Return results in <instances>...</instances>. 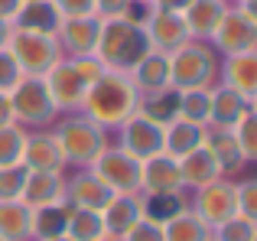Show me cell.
<instances>
[{
  "mask_svg": "<svg viewBox=\"0 0 257 241\" xmlns=\"http://www.w3.org/2000/svg\"><path fill=\"white\" fill-rule=\"evenodd\" d=\"M140 104V91L134 85V78L127 72H111L104 69L85 91V101H82V114L88 120H94L98 127H104L107 134L117 131L127 117L137 111Z\"/></svg>",
  "mask_w": 257,
  "mask_h": 241,
  "instance_id": "6da1fadb",
  "label": "cell"
},
{
  "mask_svg": "<svg viewBox=\"0 0 257 241\" xmlns=\"http://www.w3.org/2000/svg\"><path fill=\"white\" fill-rule=\"evenodd\" d=\"M150 52V39L144 33L137 13L127 17H107L101 20L98 30V46H94V59L111 72H127L131 75L134 65Z\"/></svg>",
  "mask_w": 257,
  "mask_h": 241,
  "instance_id": "7a4b0ae2",
  "label": "cell"
},
{
  "mask_svg": "<svg viewBox=\"0 0 257 241\" xmlns=\"http://www.w3.org/2000/svg\"><path fill=\"white\" fill-rule=\"evenodd\" d=\"M104 72V65L98 62L94 56H82V59H69L62 56L46 75V85H49V95L56 101V108L62 114H72V111L82 108L85 91L94 78Z\"/></svg>",
  "mask_w": 257,
  "mask_h": 241,
  "instance_id": "3957f363",
  "label": "cell"
},
{
  "mask_svg": "<svg viewBox=\"0 0 257 241\" xmlns=\"http://www.w3.org/2000/svg\"><path fill=\"white\" fill-rule=\"evenodd\" d=\"M52 134H56L59 147H62L65 166H72V170H75V166H78V170L88 166L107 144H111L104 127H98L94 120H88L82 111L59 114V120L52 124Z\"/></svg>",
  "mask_w": 257,
  "mask_h": 241,
  "instance_id": "277c9868",
  "label": "cell"
},
{
  "mask_svg": "<svg viewBox=\"0 0 257 241\" xmlns=\"http://www.w3.org/2000/svg\"><path fill=\"white\" fill-rule=\"evenodd\" d=\"M218 62L221 56L202 39H189L170 52V85L173 88H212L218 82Z\"/></svg>",
  "mask_w": 257,
  "mask_h": 241,
  "instance_id": "5b68a950",
  "label": "cell"
},
{
  "mask_svg": "<svg viewBox=\"0 0 257 241\" xmlns=\"http://www.w3.org/2000/svg\"><path fill=\"white\" fill-rule=\"evenodd\" d=\"M7 95H10V108H13V124H20L23 131L52 127L59 120V114H62V111L56 108V101H52V95H49L46 78L23 75L17 82V88H10Z\"/></svg>",
  "mask_w": 257,
  "mask_h": 241,
  "instance_id": "8992f818",
  "label": "cell"
},
{
  "mask_svg": "<svg viewBox=\"0 0 257 241\" xmlns=\"http://www.w3.org/2000/svg\"><path fill=\"white\" fill-rule=\"evenodd\" d=\"M10 56L17 59L20 72L33 78H46L49 69L62 59V49H59V39L52 33H39V30H26V26H13L10 36Z\"/></svg>",
  "mask_w": 257,
  "mask_h": 241,
  "instance_id": "52a82bcc",
  "label": "cell"
},
{
  "mask_svg": "<svg viewBox=\"0 0 257 241\" xmlns=\"http://www.w3.org/2000/svg\"><path fill=\"white\" fill-rule=\"evenodd\" d=\"M234 186H238V179L221 176V179H215V183H208V186L192 189V196L186 199V205L208 225V228H215V225L228 222L231 215H238V196H234Z\"/></svg>",
  "mask_w": 257,
  "mask_h": 241,
  "instance_id": "ba28073f",
  "label": "cell"
},
{
  "mask_svg": "<svg viewBox=\"0 0 257 241\" xmlns=\"http://www.w3.org/2000/svg\"><path fill=\"white\" fill-rule=\"evenodd\" d=\"M88 170L107 183L114 192H140V160L131 157L124 147L107 144L98 157L88 163Z\"/></svg>",
  "mask_w": 257,
  "mask_h": 241,
  "instance_id": "9c48e42d",
  "label": "cell"
},
{
  "mask_svg": "<svg viewBox=\"0 0 257 241\" xmlns=\"http://www.w3.org/2000/svg\"><path fill=\"white\" fill-rule=\"evenodd\" d=\"M218 56H238V52H257V20L244 17L241 10H234L228 0V10L221 17V23L215 26L212 39H208Z\"/></svg>",
  "mask_w": 257,
  "mask_h": 241,
  "instance_id": "30bf717a",
  "label": "cell"
},
{
  "mask_svg": "<svg viewBox=\"0 0 257 241\" xmlns=\"http://www.w3.org/2000/svg\"><path fill=\"white\" fill-rule=\"evenodd\" d=\"M140 23H144V33H147V39H150V49L166 52V56L192 39V36H189V30H186L182 13H170V10L147 7L144 17H140Z\"/></svg>",
  "mask_w": 257,
  "mask_h": 241,
  "instance_id": "8fae6325",
  "label": "cell"
},
{
  "mask_svg": "<svg viewBox=\"0 0 257 241\" xmlns=\"http://www.w3.org/2000/svg\"><path fill=\"white\" fill-rule=\"evenodd\" d=\"M166 192H186L179 160L170 153H153L140 160V196H166Z\"/></svg>",
  "mask_w": 257,
  "mask_h": 241,
  "instance_id": "7c38bea8",
  "label": "cell"
},
{
  "mask_svg": "<svg viewBox=\"0 0 257 241\" xmlns=\"http://www.w3.org/2000/svg\"><path fill=\"white\" fill-rule=\"evenodd\" d=\"M114 196H117V192H114L107 183H101V179L94 176V173L88 170V166H82V170H75L72 176L65 173V202H69L72 209L104 212V205L111 202Z\"/></svg>",
  "mask_w": 257,
  "mask_h": 241,
  "instance_id": "4fadbf2b",
  "label": "cell"
},
{
  "mask_svg": "<svg viewBox=\"0 0 257 241\" xmlns=\"http://www.w3.org/2000/svg\"><path fill=\"white\" fill-rule=\"evenodd\" d=\"M117 147H124V150L131 153V157H137V160H147V157H153V153H163V127L134 111V114L117 127Z\"/></svg>",
  "mask_w": 257,
  "mask_h": 241,
  "instance_id": "5bb4252c",
  "label": "cell"
},
{
  "mask_svg": "<svg viewBox=\"0 0 257 241\" xmlns=\"http://www.w3.org/2000/svg\"><path fill=\"white\" fill-rule=\"evenodd\" d=\"M98 30H101V20L94 17V13H88V17H62V23H59V30H56L62 56H69V59L94 56Z\"/></svg>",
  "mask_w": 257,
  "mask_h": 241,
  "instance_id": "9a60e30c",
  "label": "cell"
},
{
  "mask_svg": "<svg viewBox=\"0 0 257 241\" xmlns=\"http://www.w3.org/2000/svg\"><path fill=\"white\" fill-rule=\"evenodd\" d=\"M23 166L33 173H65V157L59 147L52 127L43 131H26V144H23Z\"/></svg>",
  "mask_w": 257,
  "mask_h": 241,
  "instance_id": "2e32d148",
  "label": "cell"
},
{
  "mask_svg": "<svg viewBox=\"0 0 257 241\" xmlns=\"http://www.w3.org/2000/svg\"><path fill=\"white\" fill-rule=\"evenodd\" d=\"M218 82L244 95L257 104V52H238V56H221L218 62Z\"/></svg>",
  "mask_w": 257,
  "mask_h": 241,
  "instance_id": "e0dca14e",
  "label": "cell"
},
{
  "mask_svg": "<svg viewBox=\"0 0 257 241\" xmlns=\"http://www.w3.org/2000/svg\"><path fill=\"white\" fill-rule=\"evenodd\" d=\"M140 218H144V196L140 192H117L101 212L104 235H111V238H124V231L134 228Z\"/></svg>",
  "mask_w": 257,
  "mask_h": 241,
  "instance_id": "ac0fdd59",
  "label": "cell"
},
{
  "mask_svg": "<svg viewBox=\"0 0 257 241\" xmlns=\"http://www.w3.org/2000/svg\"><path fill=\"white\" fill-rule=\"evenodd\" d=\"M179 173H182V186H186V192L199 189V186H208V183H215V179L225 176L221 163L208 153V147H195L192 153H186V157L179 160Z\"/></svg>",
  "mask_w": 257,
  "mask_h": 241,
  "instance_id": "d6986e66",
  "label": "cell"
},
{
  "mask_svg": "<svg viewBox=\"0 0 257 241\" xmlns=\"http://www.w3.org/2000/svg\"><path fill=\"white\" fill-rule=\"evenodd\" d=\"M225 10H228V0H192V4L182 10L189 36L208 43L212 33H215V26H218L221 17H225Z\"/></svg>",
  "mask_w": 257,
  "mask_h": 241,
  "instance_id": "ffe728a7",
  "label": "cell"
},
{
  "mask_svg": "<svg viewBox=\"0 0 257 241\" xmlns=\"http://www.w3.org/2000/svg\"><path fill=\"white\" fill-rule=\"evenodd\" d=\"M62 199H65V173H33L30 170L20 202H26L30 209H43V205H56Z\"/></svg>",
  "mask_w": 257,
  "mask_h": 241,
  "instance_id": "44dd1931",
  "label": "cell"
},
{
  "mask_svg": "<svg viewBox=\"0 0 257 241\" xmlns=\"http://www.w3.org/2000/svg\"><path fill=\"white\" fill-rule=\"evenodd\" d=\"M134 85H137L140 95H150V91H160V88H170V56L166 52H157L150 49L131 72Z\"/></svg>",
  "mask_w": 257,
  "mask_h": 241,
  "instance_id": "7402d4cb",
  "label": "cell"
},
{
  "mask_svg": "<svg viewBox=\"0 0 257 241\" xmlns=\"http://www.w3.org/2000/svg\"><path fill=\"white\" fill-rule=\"evenodd\" d=\"M202 147H208V153L221 163L225 176H231V173H238V170L247 166L244 157H241V150H238V140H234L231 127H205V140H202Z\"/></svg>",
  "mask_w": 257,
  "mask_h": 241,
  "instance_id": "603a6c76",
  "label": "cell"
},
{
  "mask_svg": "<svg viewBox=\"0 0 257 241\" xmlns=\"http://www.w3.org/2000/svg\"><path fill=\"white\" fill-rule=\"evenodd\" d=\"M254 101H247L244 95H238L234 88L215 82L212 85V124L208 127H231L244 111H251Z\"/></svg>",
  "mask_w": 257,
  "mask_h": 241,
  "instance_id": "cb8c5ba5",
  "label": "cell"
},
{
  "mask_svg": "<svg viewBox=\"0 0 257 241\" xmlns=\"http://www.w3.org/2000/svg\"><path fill=\"white\" fill-rule=\"evenodd\" d=\"M0 238L4 241H33V209L20 199L0 202Z\"/></svg>",
  "mask_w": 257,
  "mask_h": 241,
  "instance_id": "d4e9b609",
  "label": "cell"
},
{
  "mask_svg": "<svg viewBox=\"0 0 257 241\" xmlns=\"http://www.w3.org/2000/svg\"><path fill=\"white\" fill-rule=\"evenodd\" d=\"M202 140H205V127L192 124V120L176 117L173 124L163 127V153H170L176 160H182L186 153H192L195 147H202Z\"/></svg>",
  "mask_w": 257,
  "mask_h": 241,
  "instance_id": "484cf974",
  "label": "cell"
},
{
  "mask_svg": "<svg viewBox=\"0 0 257 241\" xmlns=\"http://www.w3.org/2000/svg\"><path fill=\"white\" fill-rule=\"evenodd\" d=\"M137 114H144L147 120L166 127L179 117V88H160V91H150V95H140V104H137Z\"/></svg>",
  "mask_w": 257,
  "mask_h": 241,
  "instance_id": "4316f807",
  "label": "cell"
},
{
  "mask_svg": "<svg viewBox=\"0 0 257 241\" xmlns=\"http://www.w3.org/2000/svg\"><path fill=\"white\" fill-rule=\"evenodd\" d=\"M72 205L56 202V205H43V209H33V241H46V238H59L65 235V225H69Z\"/></svg>",
  "mask_w": 257,
  "mask_h": 241,
  "instance_id": "83f0119b",
  "label": "cell"
},
{
  "mask_svg": "<svg viewBox=\"0 0 257 241\" xmlns=\"http://www.w3.org/2000/svg\"><path fill=\"white\" fill-rule=\"evenodd\" d=\"M163 235H166V241H208L212 228L186 205L182 212H176L173 218L163 222Z\"/></svg>",
  "mask_w": 257,
  "mask_h": 241,
  "instance_id": "f1b7e54d",
  "label": "cell"
},
{
  "mask_svg": "<svg viewBox=\"0 0 257 241\" xmlns=\"http://www.w3.org/2000/svg\"><path fill=\"white\" fill-rule=\"evenodd\" d=\"M59 23H62V13L56 10V4L52 0H36V4H23L13 26H26V30H39V33H52L56 36Z\"/></svg>",
  "mask_w": 257,
  "mask_h": 241,
  "instance_id": "f546056e",
  "label": "cell"
},
{
  "mask_svg": "<svg viewBox=\"0 0 257 241\" xmlns=\"http://www.w3.org/2000/svg\"><path fill=\"white\" fill-rule=\"evenodd\" d=\"M179 117L199 127L212 124V88H182L179 91Z\"/></svg>",
  "mask_w": 257,
  "mask_h": 241,
  "instance_id": "4dcf8cb0",
  "label": "cell"
},
{
  "mask_svg": "<svg viewBox=\"0 0 257 241\" xmlns=\"http://www.w3.org/2000/svg\"><path fill=\"white\" fill-rule=\"evenodd\" d=\"M65 235L72 241H98L104 235V222H101V212H88V209H72L69 225H65Z\"/></svg>",
  "mask_w": 257,
  "mask_h": 241,
  "instance_id": "1f68e13d",
  "label": "cell"
},
{
  "mask_svg": "<svg viewBox=\"0 0 257 241\" xmlns=\"http://www.w3.org/2000/svg\"><path fill=\"white\" fill-rule=\"evenodd\" d=\"M231 134H234V140H238V150H241V157H244V163L251 166L257 163V111H244L238 120L231 124Z\"/></svg>",
  "mask_w": 257,
  "mask_h": 241,
  "instance_id": "d6a6232c",
  "label": "cell"
},
{
  "mask_svg": "<svg viewBox=\"0 0 257 241\" xmlns=\"http://www.w3.org/2000/svg\"><path fill=\"white\" fill-rule=\"evenodd\" d=\"M186 209V192H166V196H144V215L153 222H166L176 212Z\"/></svg>",
  "mask_w": 257,
  "mask_h": 241,
  "instance_id": "836d02e7",
  "label": "cell"
},
{
  "mask_svg": "<svg viewBox=\"0 0 257 241\" xmlns=\"http://www.w3.org/2000/svg\"><path fill=\"white\" fill-rule=\"evenodd\" d=\"M23 144H26V131L20 124L0 127V166L23 163Z\"/></svg>",
  "mask_w": 257,
  "mask_h": 241,
  "instance_id": "e575fe53",
  "label": "cell"
},
{
  "mask_svg": "<svg viewBox=\"0 0 257 241\" xmlns=\"http://www.w3.org/2000/svg\"><path fill=\"white\" fill-rule=\"evenodd\" d=\"M212 241H257V222L231 215L228 222H221V225L212 228Z\"/></svg>",
  "mask_w": 257,
  "mask_h": 241,
  "instance_id": "d590c367",
  "label": "cell"
},
{
  "mask_svg": "<svg viewBox=\"0 0 257 241\" xmlns=\"http://www.w3.org/2000/svg\"><path fill=\"white\" fill-rule=\"evenodd\" d=\"M26 176H30V170H26L23 163L0 166V202H7V199H20V196H23Z\"/></svg>",
  "mask_w": 257,
  "mask_h": 241,
  "instance_id": "8d00e7d4",
  "label": "cell"
},
{
  "mask_svg": "<svg viewBox=\"0 0 257 241\" xmlns=\"http://www.w3.org/2000/svg\"><path fill=\"white\" fill-rule=\"evenodd\" d=\"M234 196H238V215L257 222V179H238Z\"/></svg>",
  "mask_w": 257,
  "mask_h": 241,
  "instance_id": "74e56055",
  "label": "cell"
},
{
  "mask_svg": "<svg viewBox=\"0 0 257 241\" xmlns=\"http://www.w3.org/2000/svg\"><path fill=\"white\" fill-rule=\"evenodd\" d=\"M117 241H166L163 235V222H153V218H140L134 228H127L124 231V238H117Z\"/></svg>",
  "mask_w": 257,
  "mask_h": 241,
  "instance_id": "f35d334b",
  "label": "cell"
},
{
  "mask_svg": "<svg viewBox=\"0 0 257 241\" xmlns=\"http://www.w3.org/2000/svg\"><path fill=\"white\" fill-rule=\"evenodd\" d=\"M20 78H23V72H20L17 59L10 56V49H4V52H0V91L17 88V82H20Z\"/></svg>",
  "mask_w": 257,
  "mask_h": 241,
  "instance_id": "ab89813d",
  "label": "cell"
},
{
  "mask_svg": "<svg viewBox=\"0 0 257 241\" xmlns=\"http://www.w3.org/2000/svg\"><path fill=\"white\" fill-rule=\"evenodd\" d=\"M134 13V0H94V17L107 20V17H127Z\"/></svg>",
  "mask_w": 257,
  "mask_h": 241,
  "instance_id": "60d3db41",
  "label": "cell"
},
{
  "mask_svg": "<svg viewBox=\"0 0 257 241\" xmlns=\"http://www.w3.org/2000/svg\"><path fill=\"white\" fill-rule=\"evenodd\" d=\"M62 17H88L94 13V0H52Z\"/></svg>",
  "mask_w": 257,
  "mask_h": 241,
  "instance_id": "b9f144b4",
  "label": "cell"
},
{
  "mask_svg": "<svg viewBox=\"0 0 257 241\" xmlns=\"http://www.w3.org/2000/svg\"><path fill=\"white\" fill-rule=\"evenodd\" d=\"M23 4H26V0H0V20H7V23H17Z\"/></svg>",
  "mask_w": 257,
  "mask_h": 241,
  "instance_id": "7bdbcfd3",
  "label": "cell"
},
{
  "mask_svg": "<svg viewBox=\"0 0 257 241\" xmlns=\"http://www.w3.org/2000/svg\"><path fill=\"white\" fill-rule=\"evenodd\" d=\"M189 4H192V0H153L157 10H170V13H182Z\"/></svg>",
  "mask_w": 257,
  "mask_h": 241,
  "instance_id": "ee69618b",
  "label": "cell"
},
{
  "mask_svg": "<svg viewBox=\"0 0 257 241\" xmlns=\"http://www.w3.org/2000/svg\"><path fill=\"white\" fill-rule=\"evenodd\" d=\"M4 124H13V108H10V95L0 91V127Z\"/></svg>",
  "mask_w": 257,
  "mask_h": 241,
  "instance_id": "f6af8a7d",
  "label": "cell"
},
{
  "mask_svg": "<svg viewBox=\"0 0 257 241\" xmlns=\"http://www.w3.org/2000/svg\"><path fill=\"white\" fill-rule=\"evenodd\" d=\"M10 36H13V23H7V20H0V52L10 46Z\"/></svg>",
  "mask_w": 257,
  "mask_h": 241,
  "instance_id": "bcb514c9",
  "label": "cell"
},
{
  "mask_svg": "<svg viewBox=\"0 0 257 241\" xmlns=\"http://www.w3.org/2000/svg\"><path fill=\"white\" fill-rule=\"evenodd\" d=\"M134 7H144L147 10V7H153V0H134Z\"/></svg>",
  "mask_w": 257,
  "mask_h": 241,
  "instance_id": "7dc6e473",
  "label": "cell"
},
{
  "mask_svg": "<svg viewBox=\"0 0 257 241\" xmlns=\"http://www.w3.org/2000/svg\"><path fill=\"white\" fill-rule=\"evenodd\" d=\"M46 241H72L69 235H59V238H46Z\"/></svg>",
  "mask_w": 257,
  "mask_h": 241,
  "instance_id": "c3c4849f",
  "label": "cell"
},
{
  "mask_svg": "<svg viewBox=\"0 0 257 241\" xmlns=\"http://www.w3.org/2000/svg\"><path fill=\"white\" fill-rule=\"evenodd\" d=\"M98 241H117V238H111V235H101Z\"/></svg>",
  "mask_w": 257,
  "mask_h": 241,
  "instance_id": "681fc988",
  "label": "cell"
},
{
  "mask_svg": "<svg viewBox=\"0 0 257 241\" xmlns=\"http://www.w3.org/2000/svg\"><path fill=\"white\" fill-rule=\"evenodd\" d=\"M26 4H36V0H26Z\"/></svg>",
  "mask_w": 257,
  "mask_h": 241,
  "instance_id": "f907efd6",
  "label": "cell"
},
{
  "mask_svg": "<svg viewBox=\"0 0 257 241\" xmlns=\"http://www.w3.org/2000/svg\"><path fill=\"white\" fill-rule=\"evenodd\" d=\"M208 241H212V238H208Z\"/></svg>",
  "mask_w": 257,
  "mask_h": 241,
  "instance_id": "816d5d0a",
  "label": "cell"
},
{
  "mask_svg": "<svg viewBox=\"0 0 257 241\" xmlns=\"http://www.w3.org/2000/svg\"><path fill=\"white\" fill-rule=\"evenodd\" d=\"M0 241H4V238H0Z\"/></svg>",
  "mask_w": 257,
  "mask_h": 241,
  "instance_id": "f5cc1de1",
  "label": "cell"
}]
</instances>
